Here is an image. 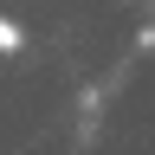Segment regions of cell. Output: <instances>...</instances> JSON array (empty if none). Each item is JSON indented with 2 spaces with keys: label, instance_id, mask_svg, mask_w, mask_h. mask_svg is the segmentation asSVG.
Here are the masks:
<instances>
[{
  "label": "cell",
  "instance_id": "obj_1",
  "mask_svg": "<svg viewBox=\"0 0 155 155\" xmlns=\"http://www.w3.org/2000/svg\"><path fill=\"white\" fill-rule=\"evenodd\" d=\"M13 52H26V32H19L13 19L0 13V58H13Z\"/></svg>",
  "mask_w": 155,
  "mask_h": 155
}]
</instances>
